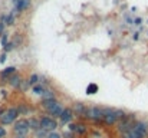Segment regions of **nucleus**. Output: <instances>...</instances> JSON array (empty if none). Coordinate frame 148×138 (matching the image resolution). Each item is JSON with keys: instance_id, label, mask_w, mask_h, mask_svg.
Instances as JSON below:
<instances>
[{"instance_id": "c9c22d12", "label": "nucleus", "mask_w": 148, "mask_h": 138, "mask_svg": "<svg viewBox=\"0 0 148 138\" xmlns=\"http://www.w3.org/2000/svg\"><path fill=\"white\" fill-rule=\"evenodd\" d=\"M16 138H26V137H25V135H17Z\"/></svg>"}, {"instance_id": "4468645a", "label": "nucleus", "mask_w": 148, "mask_h": 138, "mask_svg": "<svg viewBox=\"0 0 148 138\" xmlns=\"http://www.w3.org/2000/svg\"><path fill=\"white\" fill-rule=\"evenodd\" d=\"M29 127L35 132L39 131V129H42L40 128V120H37V118H29Z\"/></svg>"}, {"instance_id": "6e6552de", "label": "nucleus", "mask_w": 148, "mask_h": 138, "mask_svg": "<svg viewBox=\"0 0 148 138\" xmlns=\"http://www.w3.org/2000/svg\"><path fill=\"white\" fill-rule=\"evenodd\" d=\"M73 117H75V115H73L72 108H65V109H63V112H62V115L59 117V121L62 124H69V122H72Z\"/></svg>"}, {"instance_id": "f257e3e1", "label": "nucleus", "mask_w": 148, "mask_h": 138, "mask_svg": "<svg viewBox=\"0 0 148 138\" xmlns=\"http://www.w3.org/2000/svg\"><path fill=\"white\" fill-rule=\"evenodd\" d=\"M125 112L122 109H115V108H103V118L102 122H105L107 125H115L117 122H119L121 120L125 118Z\"/></svg>"}, {"instance_id": "1a4fd4ad", "label": "nucleus", "mask_w": 148, "mask_h": 138, "mask_svg": "<svg viewBox=\"0 0 148 138\" xmlns=\"http://www.w3.org/2000/svg\"><path fill=\"white\" fill-rule=\"evenodd\" d=\"M72 111H73V115H75V117H85L86 106L83 105L82 102H75L73 106H72Z\"/></svg>"}, {"instance_id": "423d86ee", "label": "nucleus", "mask_w": 148, "mask_h": 138, "mask_svg": "<svg viewBox=\"0 0 148 138\" xmlns=\"http://www.w3.org/2000/svg\"><path fill=\"white\" fill-rule=\"evenodd\" d=\"M40 128L43 129V131H46V132H53L58 128V122H56L55 118L45 115V117L40 118Z\"/></svg>"}, {"instance_id": "e433bc0d", "label": "nucleus", "mask_w": 148, "mask_h": 138, "mask_svg": "<svg viewBox=\"0 0 148 138\" xmlns=\"http://www.w3.org/2000/svg\"><path fill=\"white\" fill-rule=\"evenodd\" d=\"M122 138H130L128 135H122Z\"/></svg>"}, {"instance_id": "a878e982", "label": "nucleus", "mask_w": 148, "mask_h": 138, "mask_svg": "<svg viewBox=\"0 0 148 138\" xmlns=\"http://www.w3.org/2000/svg\"><path fill=\"white\" fill-rule=\"evenodd\" d=\"M48 138H62L56 131H53V132H48Z\"/></svg>"}, {"instance_id": "2eb2a0df", "label": "nucleus", "mask_w": 148, "mask_h": 138, "mask_svg": "<svg viewBox=\"0 0 148 138\" xmlns=\"http://www.w3.org/2000/svg\"><path fill=\"white\" fill-rule=\"evenodd\" d=\"M98 91H99V86H98L96 83L91 82V83L86 86V95H95Z\"/></svg>"}, {"instance_id": "5701e85b", "label": "nucleus", "mask_w": 148, "mask_h": 138, "mask_svg": "<svg viewBox=\"0 0 148 138\" xmlns=\"http://www.w3.org/2000/svg\"><path fill=\"white\" fill-rule=\"evenodd\" d=\"M7 43H9V42H7V33H3L2 36H0V45H2L3 48H5Z\"/></svg>"}, {"instance_id": "0eeeda50", "label": "nucleus", "mask_w": 148, "mask_h": 138, "mask_svg": "<svg viewBox=\"0 0 148 138\" xmlns=\"http://www.w3.org/2000/svg\"><path fill=\"white\" fill-rule=\"evenodd\" d=\"M14 74H17V69L14 66H7L0 72V82H6L10 79V76H13Z\"/></svg>"}, {"instance_id": "f8f14e48", "label": "nucleus", "mask_w": 148, "mask_h": 138, "mask_svg": "<svg viewBox=\"0 0 148 138\" xmlns=\"http://www.w3.org/2000/svg\"><path fill=\"white\" fill-rule=\"evenodd\" d=\"M22 76H20L19 74H14L13 76H10V79L7 81L9 82V85L12 86V88H14V89H19L20 88V83H22Z\"/></svg>"}, {"instance_id": "dca6fc26", "label": "nucleus", "mask_w": 148, "mask_h": 138, "mask_svg": "<svg viewBox=\"0 0 148 138\" xmlns=\"http://www.w3.org/2000/svg\"><path fill=\"white\" fill-rule=\"evenodd\" d=\"M32 92H33L35 95H42L45 92V86L42 85V83H37V85L32 86Z\"/></svg>"}, {"instance_id": "c85d7f7f", "label": "nucleus", "mask_w": 148, "mask_h": 138, "mask_svg": "<svg viewBox=\"0 0 148 138\" xmlns=\"http://www.w3.org/2000/svg\"><path fill=\"white\" fill-rule=\"evenodd\" d=\"M141 23H142V19H141V17H137V19L134 20V25H137V26H139Z\"/></svg>"}, {"instance_id": "7c9ffc66", "label": "nucleus", "mask_w": 148, "mask_h": 138, "mask_svg": "<svg viewBox=\"0 0 148 138\" xmlns=\"http://www.w3.org/2000/svg\"><path fill=\"white\" fill-rule=\"evenodd\" d=\"M5 60H6V53H3L2 56H0V63H3Z\"/></svg>"}, {"instance_id": "473e14b6", "label": "nucleus", "mask_w": 148, "mask_h": 138, "mask_svg": "<svg viewBox=\"0 0 148 138\" xmlns=\"http://www.w3.org/2000/svg\"><path fill=\"white\" fill-rule=\"evenodd\" d=\"M126 22H128V23H130V25H134V20H132L131 17H126Z\"/></svg>"}, {"instance_id": "20e7f679", "label": "nucleus", "mask_w": 148, "mask_h": 138, "mask_svg": "<svg viewBox=\"0 0 148 138\" xmlns=\"http://www.w3.org/2000/svg\"><path fill=\"white\" fill-rule=\"evenodd\" d=\"M29 129H30L29 120H26V118H20V120H17L13 124V132L16 135H25V137H28Z\"/></svg>"}, {"instance_id": "cd10ccee", "label": "nucleus", "mask_w": 148, "mask_h": 138, "mask_svg": "<svg viewBox=\"0 0 148 138\" xmlns=\"http://www.w3.org/2000/svg\"><path fill=\"white\" fill-rule=\"evenodd\" d=\"M62 138H73V132H71V131H66V132H63Z\"/></svg>"}, {"instance_id": "4be33fe9", "label": "nucleus", "mask_w": 148, "mask_h": 138, "mask_svg": "<svg viewBox=\"0 0 148 138\" xmlns=\"http://www.w3.org/2000/svg\"><path fill=\"white\" fill-rule=\"evenodd\" d=\"M35 138H48V132L43 129H39L35 132Z\"/></svg>"}, {"instance_id": "ddd939ff", "label": "nucleus", "mask_w": 148, "mask_h": 138, "mask_svg": "<svg viewBox=\"0 0 148 138\" xmlns=\"http://www.w3.org/2000/svg\"><path fill=\"white\" fill-rule=\"evenodd\" d=\"M58 102H59V101H58L56 98H55V99H45V101H42V108L49 112V111H50V109H52Z\"/></svg>"}, {"instance_id": "39448f33", "label": "nucleus", "mask_w": 148, "mask_h": 138, "mask_svg": "<svg viewBox=\"0 0 148 138\" xmlns=\"http://www.w3.org/2000/svg\"><path fill=\"white\" fill-rule=\"evenodd\" d=\"M85 117L94 122H99L102 121L103 118V108H99V106H89L86 108V114Z\"/></svg>"}, {"instance_id": "bb28decb", "label": "nucleus", "mask_w": 148, "mask_h": 138, "mask_svg": "<svg viewBox=\"0 0 148 138\" xmlns=\"http://www.w3.org/2000/svg\"><path fill=\"white\" fill-rule=\"evenodd\" d=\"M6 134H7L6 128H5L3 125H0V138H5V137H6Z\"/></svg>"}, {"instance_id": "9b49d317", "label": "nucleus", "mask_w": 148, "mask_h": 138, "mask_svg": "<svg viewBox=\"0 0 148 138\" xmlns=\"http://www.w3.org/2000/svg\"><path fill=\"white\" fill-rule=\"evenodd\" d=\"M13 6H14V9L17 10V13H22V12H25L26 9H29V6H30V0H19V2L14 3Z\"/></svg>"}, {"instance_id": "f704fd0d", "label": "nucleus", "mask_w": 148, "mask_h": 138, "mask_svg": "<svg viewBox=\"0 0 148 138\" xmlns=\"http://www.w3.org/2000/svg\"><path fill=\"white\" fill-rule=\"evenodd\" d=\"M0 95H2V97H6V91L2 89V91H0Z\"/></svg>"}, {"instance_id": "f03ea898", "label": "nucleus", "mask_w": 148, "mask_h": 138, "mask_svg": "<svg viewBox=\"0 0 148 138\" xmlns=\"http://www.w3.org/2000/svg\"><path fill=\"white\" fill-rule=\"evenodd\" d=\"M124 135H128L130 138H147V135H148V122L147 121H135L134 128L128 134H124Z\"/></svg>"}, {"instance_id": "2f4dec72", "label": "nucleus", "mask_w": 148, "mask_h": 138, "mask_svg": "<svg viewBox=\"0 0 148 138\" xmlns=\"http://www.w3.org/2000/svg\"><path fill=\"white\" fill-rule=\"evenodd\" d=\"M7 109H5V108H0V118H2L3 117V115H5V112H6Z\"/></svg>"}, {"instance_id": "9d476101", "label": "nucleus", "mask_w": 148, "mask_h": 138, "mask_svg": "<svg viewBox=\"0 0 148 138\" xmlns=\"http://www.w3.org/2000/svg\"><path fill=\"white\" fill-rule=\"evenodd\" d=\"M63 109H65V108H63V105L60 104V102H58L50 111H49V117H52V118H59L60 117V115H62V112H63Z\"/></svg>"}, {"instance_id": "6ab92c4d", "label": "nucleus", "mask_w": 148, "mask_h": 138, "mask_svg": "<svg viewBox=\"0 0 148 138\" xmlns=\"http://www.w3.org/2000/svg\"><path fill=\"white\" fill-rule=\"evenodd\" d=\"M86 124H76V134L79 135H83V134H86Z\"/></svg>"}, {"instance_id": "393cba45", "label": "nucleus", "mask_w": 148, "mask_h": 138, "mask_svg": "<svg viewBox=\"0 0 148 138\" xmlns=\"http://www.w3.org/2000/svg\"><path fill=\"white\" fill-rule=\"evenodd\" d=\"M68 131H71V132H76V124L75 122H69L68 124Z\"/></svg>"}, {"instance_id": "c756f323", "label": "nucleus", "mask_w": 148, "mask_h": 138, "mask_svg": "<svg viewBox=\"0 0 148 138\" xmlns=\"http://www.w3.org/2000/svg\"><path fill=\"white\" fill-rule=\"evenodd\" d=\"M3 33H5V23L0 22V36H2Z\"/></svg>"}, {"instance_id": "72a5a7b5", "label": "nucleus", "mask_w": 148, "mask_h": 138, "mask_svg": "<svg viewBox=\"0 0 148 138\" xmlns=\"http://www.w3.org/2000/svg\"><path fill=\"white\" fill-rule=\"evenodd\" d=\"M138 35H139L138 32H137V33H134V36H132V37H134V40H138V37H139Z\"/></svg>"}, {"instance_id": "a211bd4d", "label": "nucleus", "mask_w": 148, "mask_h": 138, "mask_svg": "<svg viewBox=\"0 0 148 138\" xmlns=\"http://www.w3.org/2000/svg\"><path fill=\"white\" fill-rule=\"evenodd\" d=\"M40 97H42V101H45V99H55V98H56L55 94H53L50 89H45V92H43Z\"/></svg>"}, {"instance_id": "aec40b11", "label": "nucleus", "mask_w": 148, "mask_h": 138, "mask_svg": "<svg viewBox=\"0 0 148 138\" xmlns=\"http://www.w3.org/2000/svg\"><path fill=\"white\" fill-rule=\"evenodd\" d=\"M14 20H16V16L10 13V14H7V17H6L5 25H7V26H12V25H14Z\"/></svg>"}, {"instance_id": "f3484780", "label": "nucleus", "mask_w": 148, "mask_h": 138, "mask_svg": "<svg viewBox=\"0 0 148 138\" xmlns=\"http://www.w3.org/2000/svg\"><path fill=\"white\" fill-rule=\"evenodd\" d=\"M28 81H29V85H30V86H35V85L40 83V76H39L37 74H32Z\"/></svg>"}, {"instance_id": "7ed1b4c3", "label": "nucleus", "mask_w": 148, "mask_h": 138, "mask_svg": "<svg viewBox=\"0 0 148 138\" xmlns=\"http://www.w3.org/2000/svg\"><path fill=\"white\" fill-rule=\"evenodd\" d=\"M19 111L17 108H9L5 115L0 118V125H10V124H14L17 120H19Z\"/></svg>"}, {"instance_id": "412c9836", "label": "nucleus", "mask_w": 148, "mask_h": 138, "mask_svg": "<svg viewBox=\"0 0 148 138\" xmlns=\"http://www.w3.org/2000/svg\"><path fill=\"white\" fill-rule=\"evenodd\" d=\"M14 48H16V43H14V42L12 40V42H9V43H7V45L5 46V48H3V49H5V52L7 53V52H12V51H13Z\"/></svg>"}, {"instance_id": "b1692460", "label": "nucleus", "mask_w": 148, "mask_h": 138, "mask_svg": "<svg viewBox=\"0 0 148 138\" xmlns=\"http://www.w3.org/2000/svg\"><path fill=\"white\" fill-rule=\"evenodd\" d=\"M30 85H29V81H22V83H20V91H26L28 88H29Z\"/></svg>"}]
</instances>
